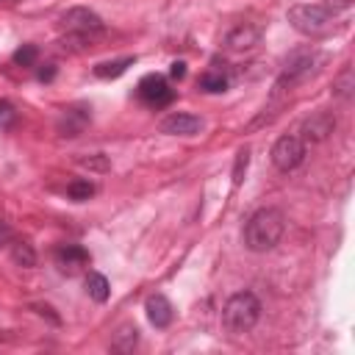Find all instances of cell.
<instances>
[{"instance_id": "cell-25", "label": "cell", "mask_w": 355, "mask_h": 355, "mask_svg": "<svg viewBox=\"0 0 355 355\" xmlns=\"http://www.w3.org/2000/svg\"><path fill=\"white\" fill-rule=\"evenodd\" d=\"M53 78H55V67H53V64H47V67L39 69V80H42V83H47V80H53Z\"/></svg>"}, {"instance_id": "cell-9", "label": "cell", "mask_w": 355, "mask_h": 355, "mask_svg": "<svg viewBox=\"0 0 355 355\" xmlns=\"http://www.w3.org/2000/svg\"><path fill=\"white\" fill-rule=\"evenodd\" d=\"M200 130H202V119L194 114L175 111L166 119H161V133H166V136H197Z\"/></svg>"}, {"instance_id": "cell-20", "label": "cell", "mask_w": 355, "mask_h": 355, "mask_svg": "<svg viewBox=\"0 0 355 355\" xmlns=\"http://www.w3.org/2000/svg\"><path fill=\"white\" fill-rule=\"evenodd\" d=\"M247 166H250V147H241L236 153V161H233V186H241L244 175H247Z\"/></svg>"}, {"instance_id": "cell-2", "label": "cell", "mask_w": 355, "mask_h": 355, "mask_svg": "<svg viewBox=\"0 0 355 355\" xmlns=\"http://www.w3.org/2000/svg\"><path fill=\"white\" fill-rule=\"evenodd\" d=\"M258 319H261V302L252 291H239L225 302L222 322H225L227 333H233V336L250 333L258 324Z\"/></svg>"}, {"instance_id": "cell-13", "label": "cell", "mask_w": 355, "mask_h": 355, "mask_svg": "<svg viewBox=\"0 0 355 355\" xmlns=\"http://www.w3.org/2000/svg\"><path fill=\"white\" fill-rule=\"evenodd\" d=\"M86 122H89L86 108H69V111H64V116L58 122V130H61V136H78Z\"/></svg>"}, {"instance_id": "cell-21", "label": "cell", "mask_w": 355, "mask_h": 355, "mask_svg": "<svg viewBox=\"0 0 355 355\" xmlns=\"http://www.w3.org/2000/svg\"><path fill=\"white\" fill-rule=\"evenodd\" d=\"M136 338H139V330H136L133 324H125V327H119V333L114 336V349L128 352V349L136 344Z\"/></svg>"}, {"instance_id": "cell-17", "label": "cell", "mask_w": 355, "mask_h": 355, "mask_svg": "<svg viewBox=\"0 0 355 355\" xmlns=\"http://www.w3.org/2000/svg\"><path fill=\"white\" fill-rule=\"evenodd\" d=\"M200 89L202 92H208V94H219V92H225L227 89V78L222 75V72H202L200 75Z\"/></svg>"}, {"instance_id": "cell-23", "label": "cell", "mask_w": 355, "mask_h": 355, "mask_svg": "<svg viewBox=\"0 0 355 355\" xmlns=\"http://www.w3.org/2000/svg\"><path fill=\"white\" fill-rule=\"evenodd\" d=\"M31 308H33V311H36V313H39L42 319H50L53 324H61V316H58V313L53 311V305H42V302H33Z\"/></svg>"}, {"instance_id": "cell-24", "label": "cell", "mask_w": 355, "mask_h": 355, "mask_svg": "<svg viewBox=\"0 0 355 355\" xmlns=\"http://www.w3.org/2000/svg\"><path fill=\"white\" fill-rule=\"evenodd\" d=\"M11 122H14V105L6 103V100H0V128H6Z\"/></svg>"}, {"instance_id": "cell-8", "label": "cell", "mask_w": 355, "mask_h": 355, "mask_svg": "<svg viewBox=\"0 0 355 355\" xmlns=\"http://www.w3.org/2000/svg\"><path fill=\"white\" fill-rule=\"evenodd\" d=\"M333 130H336V114L319 108V111H313L311 116L302 119V128H300L302 136L300 139L302 141H324Z\"/></svg>"}, {"instance_id": "cell-10", "label": "cell", "mask_w": 355, "mask_h": 355, "mask_svg": "<svg viewBox=\"0 0 355 355\" xmlns=\"http://www.w3.org/2000/svg\"><path fill=\"white\" fill-rule=\"evenodd\" d=\"M258 39H261V31L255 28V25H236L227 36H225V47L227 50H250L252 44H258Z\"/></svg>"}, {"instance_id": "cell-12", "label": "cell", "mask_w": 355, "mask_h": 355, "mask_svg": "<svg viewBox=\"0 0 355 355\" xmlns=\"http://www.w3.org/2000/svg\"><path fill=\"white\" fill-rule=\"evenodd\" d=\"M55 263L61 266V272H78L80 266H86L89 263V252L83 250V247H78V244H67V247H61L58 252H55Z\"/></svg>"}, {"instance_id": "cell-15", "label": "cell", "mask_w": 355, "mask_h": 355, "mask_svg": "<svg viewBox=\"0 0 355 355\" xmlns=\"http://www.w3.org/2000/svg\"><path fill=\"white\" fill-rule=\"evenodd\" d=\"M86 294H89L94 302H105L108 294H111V286H108L105 275H100V272H89V277H86Z\"/></svg>"}, {"instance_id": "cell-28", "label": "cell", "mask_w": 355, "mask_h": 355, "mask_svg": "<svg viewBox=\"0 0 355 355\" xmlns=\"http://www.w3.org/2000/svg\"><path fill=\"white\" fill-rule=\"evenodd\" d=\"M80 164H86V166H97V169H108V164H105V161H97V158H83Z\"/></svg>"}, {"instance_id": "cell-5", "label": "cell", "mask_w": 355, "mask_h": 355, "mask_svg": "<svg viewBox=\"0 0 355 355\" xmlns=\"http://www.w3.org/2000/svg\"><path fill=\"white\" fill-rule=\"evenodd\" d=\"M305 158V141L300 136H280L272 147V164L280 172H291L302 164Z\"/></svg>"}, {"instance_id": "cell-3", "label": "cell", "mask_w": 355, "mask_h": 355, "mask_svg": "<svg viewBox=\"0 0 355 355\" xmlns=\"http://www.w3.org/2000/svg\"><path fill=\"white\" fill-rule=\"evenodd\" d=\"M333 6L330 3H297L288 8V22L294 31L305 33V36H322L330 31L333 25Z\"/></svg>"}, {"instance_id": "cell-27", "label": "cell", "mask_w": 355, "mask_h": 355, "mask_svg": "<svg viewBox=\"0 0 355 355\" xmlns=\"http://www.w3.org/2000/svg\"><path fill=\"white\" fill-rule=\"evenodd\" d=\"M6 241H11V227H8V222L0 219V244H6Z\"/></svg>"}, {"instance_id": "cell-19", "label": "cell", "mask_w": 355, "mask_h": 355, "mask_svg": "<svg viewBox=\"0 0 355 355\" xmlns=\"http://www.w3.org/2000/svg\"><path fill=\"white\" fill-rule=\"evenodd\" d=\"M67 194H69V200H75V202H83V200H89V197L94 194V183H92V180H83V178H78V180H72V183L67 186Z\"/></svg>"}, {"instance_id": "cell-16", "label": "cell", "mask_w": 355, "mask_h": 355, "mask_svg": "<svg viewBox=\"0 0 355 355\" xmlns=\"http://www.w3.org/2000/svg\"><path fill=\"white\" fill-rule=\"evenodd\" d=\"M352 89H355V72H352V67L347 64V67L333 78V94L341 97V100H347V97L352 94Z\"/></svg>"}, {"instance_id": "cell-1", "label": "cell", "mask_w": 355, "mask_h": 355, "mask_svg": "<svg viewBox=\"0 0 355 355\" xmlns=\"http://www.w3.org/2000/svg\"><path fill=\"white\" fill-rule=\"evenodd\" d=\"M286 230V216L280 208H261L244 225V247L250 252H269L277 247Z\"/></svg>"}, {"instance_id": "cell-11", "label": "cell", "mask_w": 355, "mask_h": 355, "mask_svg": "<svg viewBox=\"0 0 355 355\" xmlns=\"http://www.w3.org/2000/svg\"><path fill=\"white\" fill-rule=\"evenodd\" d=\"M144 311H147L150 324H155V327H169V322H172V316H175L172 302H169L164 294L150 297V300H147V305H144Z\"/></svg>"}, {"instance_id": "cell-26", "label": "cell", "mask_w": 355, "mask_h": 355, "mask_svg": "<svg viewBox=\"0 0 355 355\" xmlns=\"http://www.w3.org/2000/svg\"><path fill=\"white\" fill-rule=\"evenodd\" d=\"M169 75L180 80V78L186 75V64H183V61H175V64H172V69H169Z\"/></svg>"}, {"instance_id": "cell-18", "label": "cell", "mask_w": 355, "mask_h": 355, "mask_svg": "<svg viewBox=\"0 0 355 355\" xmlns=\"http://www.w3.org/2000/svg\"><path fill=\"white\" fill-rule=\"evenodd\" d=\"M11 258H14V263H19V266H25V269L36 266V252H33V247H31L28 241H14Z\"/></svg>"}, {"instance_id": "cell-7", "label": "cell", "mask_w": 355, "mask_h": 355, "mask_svg": "<svg viewBox=\"0 0 355 355\" xmlns=\"http://www.w3.org/2000/svg\"><path fill=\"white\" fill-rule=\"evenodd\" d=\"M139 97L153 108H164L175 100V89H169V83L161 75H144L139 80Z\"/></svg>"}, {"instance_id": "cell-4", "label": "cell", "mask_w": 355, "mask_h": 355, "mask_svg": "<svg viewBox=\"0 0 355 355\" xmlns=\"http://www.w3.org/2000/svg\"><path fill=\"white\" fill-rule=\"evenodd\" d=\"M313 67H316V53H313L311 47L294 50V53L286 58V64H283V72H280V78H277V83H275L272 97H283L286 92H291V86H297L300 80H305V78L313 72Z\"/></svg>"}, {"instance_id": "cell-6", "label": "cell", "mask_w": 355, "mask_h": 355, "mask_svg": "<svg viewBox=\"0 0 355 355\" xmlns=\"http://www.w3.org/2000/svg\"><path fill=\"white\" fill-rule=\"evenodd\" d=\"M61 28L67 33H80V36H92V33H100L103 31V19L100 14H94L92 8L86 6H75V8H67L61 14Z\"/></svg>"}, {"instance_id": "cell-22", "label": "cell", "mask_w": 355, "mask_h": 355, "mask_svg": "<svg viewBox=\"0 0 355 355\" xmlns=\"http://www.w3.org/2000/svg\"><path fill=\"white\" fill-rule=\"evenodd\" d=\"M36 55H39L36 44H22V47L14 53V64H19V67H31V64L36 61Z\"/></svg>"}, {"instance_id": "cell-14", "label": "cell", "mask_w": 355, "mask_h": 355, "mask_svg": "<svg viewBox=\"0 0 355 355\" xmlns=\"http://www.w3.org/2000/svg\"><path fill=\"white\" fill-rule=\"evenodd\" d=\"M136 58L133 55H125V58H114V61H100L97 67H94V75L97 78H103V80H111V78H119L130 64H133Z\"/></svg>"}]
</instances>
